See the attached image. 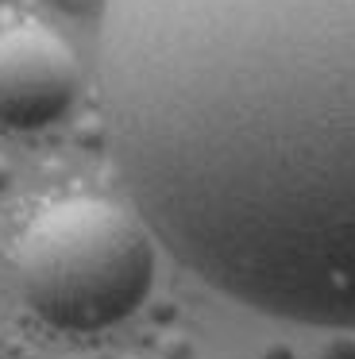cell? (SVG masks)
I'll use <instances>...</instances> for the list:
<instances>
[{
  "mask_svg": "<svg viewBox=\"0 0 355 359\" xmlns=\"http://www.w3.org/2000/svg\"><path fill=\"white\" fill-rule=\"evenodd\" d=\"M77 97V58L39 24L0 32V128H46Z\"/></svg>",
  "mask_w": 355,
  "mask_h": 359,
  "instance_id": "obj_3",
  "label": "cell"
},
{
  "mask_svg": "<svg viewBox=\"0 0 355 359\" xmlns=\"http://www.w3.org/2000/svg\"><path fill=\"white\" fill-rule=\"evenodd\" d=\"M154 282L143 220L100 197L43 209L20 240V286L54 328L100 332L139 309Z\"/></svg>",
  "mask_w": 355,
  "mask_h": 359,
  "instance_id": "obj_2",
  "label": "cell"
},
{
  "mask_svg": "<svg viewBox=\"0 0 355 359\" xmlns=\"http://www.w3.org/2000/svg\"><path fill=\"white\" fill-rule=\"evenodd\" d=\"M58 12H66V16H77V20H85V16H97V12H105L108 8V0H51Z\"/></svg>",
  "mask_w": 355,
  "mask_h": 359,
  "instance_id": "obj_4",
  "label": "cell"
},
{
  "mask_svg": "<svg viewBox=\"0 0 355 359\" xmlns=\"http://www.w3.org/2000/svg\"><path fill=\"white\" fill-rule=\"evenodd\" d=\"M8 182H12V166H8V158L0 155V189H4Z\"/></svg>",
  "mask_w": 355,
  "mask_h": 359,
  "instance_id": "obj_5",
  "label": "cell"
},
{
  "mask_svg": "<svg viewBox=\"0 0 355 359\" xmlns=\"http://www.w3.org/2000/svg\"><path fill=\"white\" fill-rule=\"evenodd\" d=\"M97 78L139 220L185 271L355 328V0H108Z\"/></svg>",
  "mask_w": 355,
  "mask_h": 359,
  "instance_id": "obj_1",
  "label": "cell"
}]
</instances>
